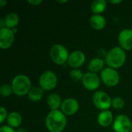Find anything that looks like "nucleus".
Wrapping results in <instances>:
<instances>
[{
	"label": "nucleus",
	"instance_id": "dca6fc26",
	"mask_svg": "<svg viewBox=\"0 0 132 132\" xmlns=\"http://www.w3.org/2000/svg\"><path fill=\"white\" fill-rule=\"evenodd\" d=\"M105 60L100 58V57H94L91 59L87 65V68L89 70V72L97 73H100L105 68Z\"/></svg>",
	"mask_w": 132,
	"mask_h": 132
},
{
	"label": "nucleus",
	"instance_id": "f257e3e1",
	"mask_svg": "<svg viewBox=\"0 0 132 132\" xmlns=\"http://www.w3.org/2000/svg\"><path fill=\"white\" fill-rule=\"evenodd\" d=\"M67 123V116L60 110L50 111L46 118V127L50 132H62Z\"/></svg>",
	"mask_w": 132,
	"mask_h": 132
},
{
	"label": "nucleus",
	"instance_id": "39448f33",
	"mask_svg": "<svg viewBox=\"0 0 132 132\" xmlns=\"http://www.w3.org/2000/svg\"><path fill=\"white\" fill-rule=\"evenodd\" d=\"M92 101L96 108L103 111L108 110L111 107L112 99L106 92L103 90H97L92 96Z\"/></svg>",
	"mask_w": 132,
	"mask_h": 132
},
{
	"label": "nucleus",
	"instance_id": "a878e982",
	"mask_svg": "<svg viewBox=\"0 0 132 132\" xmlns=\"http://www.w3.org/2000/svg\"><path fill=\"white\" fill-rule=\"evenodd\" d=\"M0 132H16V130L9 125H2L0 128Z\"/></svg>",
	"mask_w": 132,
	"mask_h": 132
},
{
	"label": "nucleus",
	"instance_id": "4468645a",
	"mask_svg": "<svg viewBox=\"0 0 132 132\" xmlns=\"http://www.w3.org/2000/svg\"><path fill=\"white\" fill-rule=\"evenodd\" d=\"M19 22V17L15 12H9L4 18L1 19L0 25L1 28H8L13 29L16 28Z\"/></svg>",
	"mask_w": 132,
	"mask_h": 132
},
{
	"label": "nucleus",
	"instance_id": "aec40b11",
	"mask_svg": "<svg viewBox=\"0 0 132 132\" xmlns=\"http://www.w3.org/2000/svg\"><path fill=\"white\" fill-rule=\"evenodd\" d=\"M6 121H7V124L9 126H10L13 128H16L21 125L22 118V116L20 115V114H19L16 111H12L9 114Z\"/></svg>",
	"mask_w": 132,
	"mask_h": 132
},
{
	"label": "nucleus",
	"instance_id": "9d476101",
	"mask_svg": "<svg viewBox=\"0 0 132 132\" xmlns=\"http://www.w3.org/2000/svg\"><path fill=\"white\" fill-rule=\"evenodd\" d=\"M15 40V32L8 28H0V47L2 50L10 48Z\"/></svg>",
	"mask_w": 132,
	"mask_h": 132
},
{
	"label": "nucleus",
	"instance_id": "5701e85b",
	"mask_svg": "<svg viewBox=\"0 0 132 132\" xmlns=\"http://www.w3.org/2000/svg\"><path fill=\"white\" fill-rule=\"evenodd\" d=\"M125 102L124 99L121 97H115L112 99L111 107L116 110H121L125 107Z\"/></svg>",
	"mask_w": 132,
	"mask_h": 132
},
{
	"label": "nucleus",
	"instance_id": "a211bd4d",
	"mask_svg": "<svg viewBox=\"0 0 132 132\" xmlns=\"http://www.w3.org/2000/svg\"><path fill=\"white\" fill-rule=\"evenodd\" d=\"M107 24L104 16L102 15H93L90 18V26L95 30H102Z\"/></svg>",
	"mask_w": 132,
	"mask_h": 132
},
{
	"label": "nucleus",
	"instance_id": "6ab92c4d",
	"mask_svg": "<svg viewBox=\"0 0 132 132\" xmlns=\"http://www.w3.org/2000/svg\"><path fill=\"white\" fill-rule=\"evenodd\" d=\"M108 6V2L105 0H95L90 4V10L94 15H101Z\"/></svg>",
	"mask_w": 132,
	"mask_h": 132
},
{
	"label": "nucleus",
	"instance_id": "393cba45",
	"mask_svg": "<svg viewBox=\"0 0 132 132\" xmlns=\"http://www.w3.org/2000/svg\"><path fill=\"white\" fill-rule=\"evenodd\" d=\"M8 115L9 114L7 112L6 108H5L4 107H1L0 108V122L2 124L4 123V121L7 120Z\"/></svg>",
	"mask_w": 132,
	"mask_h": 132
},
{
	"label": "nucleus",
	"instance_id": "bb28decb",
	"mask_svg": "<svg viewBox=\"0 0 132 132\" xmlns=\"http://www.w3.org/2000/svg\"><path fill=\"white\" fill-rule=\"evenodd\" d=\"M42 2H43L42 0H29V1H28V3H29V4H30V5H34V6L39 5H40Z\"/></svg>",
	"mask_w": 132,
	"mask_h": 132
},
{
	"label": "nucleus",
	"instance_id": "c756f323",
	"mask_svg": "<svg viewBox=\"0 0 132 132\" xmlns=\"http://www.w3.org/2000/svg\"><path fill=\"white\" fill-rule=\"evenodd\" d=\"M16 132H27V131H26V129H24V128H19V129H17V130H16Z\"/></svg>",
	"mask_w": 132,
	"mask_h": 132
},
{
	"label": "nucleus",
	"instance_id": "ddd939ff",
	"mask_svg": "<svg viewBox=\"0 0 132 132\" xmlns=\"http://www.w3.org/2000/svg\"><path fill=\"white\" fill-rule=\"evenodd\" d=\"M86 60L85 54L80 50H74L70 53L67 63L70 67L73 69H79L82 67Z\"/></svg>",
	"mask_w": 132,
	"mask_h": 132
},
{
	"label": "nucleus",
	"instance_id": "6e6552de",
	"mask_svg": "<svg viewBox=\"0 0 132 132\" xmlns=\"http://www.w3.org/2000/svg\"><path fill=\"white\" fill-rule=\"evenodd\" d=\"M132 122L125 114L118 115L113 123V128L115 132H131Z\"/></svg>",
	"mask_w": 132,
	"mask_h": 132
},
{
	"label": "nucleus",
	"instance_id": "2f4dec72",
	"mask_svg": "<svg viewBox=\"0 0 132 132\" xmlns=\"http://www.w3.org/2000/svg\"><path fill=\"white\" fill-rule=\"evenodd\" d=\"M131 132H132V126H131Z\"/></svg>",
	"mask_w": 132,
	"mask_h": 132
},
{
	"label": "nucleus",
	"instance_id": "7ed1b4c3",
	"mask_svg": "<svg viewBox=\"0 0 132 132\" xmlns=\"http://www.w3.org/2000/svg\"><path fill=\"white\" fill-rule=\"evenodd\" d=\"M11 86L13 94L18 97L28 95L29 90L32 87L31 80L25 74L16 75L13 78Z\"/></svg>",
	"mask_w": 132,
	"mask_h": 132
},
{
	"label": "nucleus",
	"instance_id": "7c9ffc66",
	"mask_svg": "<svg viewBox=\"0 0 132 132\" xmlns=\"http://www.w3.org/2000/svg\"><path fill=\"white\" fill-rule=\"evenodd\" d=\"M68 2L67 0H63V1H60V0H58V1H57V2L61 3V4H63V3H66V2Z\"/></svg>",
	"mask_w": 132,
	"mask_h": 132
},
{
	"label": "nucleus",
	"instance_id": "cd10ccee",
	"mask_svg": "<svg viewBox=\"0 0 132 132\" xmlns=\"http://www.w3.org/2000/svg\"><path fill=\"white\" fill-rule=\"evenodd\" d=\"M121 0H111V1H108L109 3L112 4V5H118V4H120L121 3Z\"/></svg>",
	"mask_w": 132,
	"mask_h": 132
},
{
	"label": "nucleus",
	"instance_id": "f03ea898",
	"mask_svg": "<svg viewBox=\"0 0 132 132\" xmlns=\"http://www.w3.org/2000/svg\"><path fill=\"white\" fill-rule=\"evenodd\" d=\"M126 59L125 51L120 46H114L107 53L104 60L108 67L117 70L124 66Z\"/></svg>",
	"mask_w": 132,
	"mask_h": 132
},
{
	"label": "nucleus",
	"instance_id": "423d86ee",
	"mask_svg": "<svg viewBox=\"0 0 132 132\" xmlns=\"http://www.w3.org/2000/svg\"><path fill=\"white\" fill-rule=\"evenodd\" d=\"M58 79L56 74L52 70L44 71L39 77V87L45 91H50L56 88Z\"/></svg>",
	"mask_w": 132,
	"mask_h": 132
},
{
	"label": "nucleus",
	"instance_id": "20e7f679",
	"mask_svg": "<svg viewBox=\"0 0 132 132\" xmlns=\"http://www.w3.org/2000/svg\"><path fill=\"white\" fill-rule=\"evenodd\" d=\"M70 53L68 50L62 44L56 43L50 50V57L57 65H63L68 61Z\"/></svg>",
	"mask_w": 132,
	"mask_h": 132
},
{
	"label": "nucleus",
	"instance_id": "4be33fe9",
	"mask_svg": "<svg viewBox=\"0 0 132 132\" xmlns=\"http://www.w3.org/2000/svg\"><path fill=\"white\" fill-rule=\"evenodd\" d=\"M84 73L80 69H73L70 72V77L73 81L78 82L82 81V79L84 77Z\"/></svg>",
	"mask_w": 132,
	"mask_h": 132
},
{
	"label": "nucleus",
	"instance_id": "b1692460",
	"mask_svg": "<svg viewBox=\"0 0 132 132\" xmlns=\"http://www.w3.org/2000/svg\"><path fill=\"white\" fill-rule=\"evenodd\" d=\"M12 86L8 84H3L0 87V94L3 97H9L12 94Z\"/></svg>",
	"mask_w": 132,
	"mask_h": 132
},
{
	"label": "nucleus",
	"instance_id": "9b49d317",
	"mask_svg": "<svg viewBox=\"0 0 132 132\" xmlns=\"http://www.w3.org/2000/svg\"><path fill=\"white\" fill-rule=\"evenodd\" d=\"M79 108L80 105L78 101L75 98L69 97L63 101L60 107V111L66 116H72L77 113Z\"/></svg>",
	"mask_w": 132,
	"mask_h": 132
},
{
	"label": "nucleus",
	"instance_id": "0eeeda50",
	"mask_svg": "<svg viewBox=\"0 0 132 132\" xmlns=\"http://www.w3.org/2000/svg\"><path fill=\"white\" fill-rule=\"evenodd\" d=\"M100 78L103 84L109 87H113L117 86L120 82V75L117 70L105 67L100 74Z\"/></svg>",
	"mask_w": 132,
	"mask_h": 132
},
{
	"label": "nucleus",
	"instance_id": "1a4fd4ad",
	"mask_svg": "<svg viewBox=\"0 0 132 132\" xmlns=\"http://www.w3.org/2000/svg\"><path fill=\"white\" fill-rule=\"evenodd\" d=\"M101 78L97 73L87 72L84 73L81 82L85 89L90 91H94L99 87L101 84Z\"/></svg>",
	"mask_w": 132,
	"mask_h": 132
},
{
	"label": "nucleus",
	"instance_id": "c85d7f7f",
	"mask_svg": "<svg viewBox=\"0 0 132 132\" xmlns=\"http://www.w3.org/2000/svg\"><path fill=\"white\" fill-rule=\"evenodd\" d=\"M7 4V2L5 0H0V6L1 8H3Z\"/></svg>",
	"mask_w": 132,
	"mask_h": 132
},
{
	"label": "nucleus",
	"instance_id": "f8f14e48",
	"mask_svg": "<svg viewBox=\"0 0 132 132\" xmlns=\"http://www.w3.org/2000/svg\"><path fill=\"white\" fill-rule=\"evenodd\" d=\"M118 40L120 47H121L125 51L132 50V29H122L118 34Z\"/></svg>",
	"mask_w": 132,
	"mask_h": 132
},
{
	"label": "nucleus",
	"instance_id": "412c9836",
	"mask_svg": "<svg viewBox=\"0 0 132 132\" xmlns=\"http://www.w3.org/2000/svg\"><path fill=\"white\" fill-rule=\"evenodd\" d=\"M44 90L40 87H32L28 94V97L31 101L36 102L43 99L44 96Z\"/></svg>",
	"mask_w": 132,
	"mask_h": 132
},
{
	"label": "nucleus",
	"instance_id": "2eb2a0df",
	"mask_svg": "<svg viewBox=\"0 0 132 132\" xmlns=\"http://www.w3.org/2000/svg\"><path fill=\"white\" fill-rule=\"evenodd\" d=\"M97 121L99 125L104 128H107L109 127L112 123H114V120L112 112L109 110H107L101 111L99 113V114L97 115Z\"/></svg>",
	"mask_w": 132,
	"mask_h": 132
},
{
	"label": "nucleus",
	"instance_id": "f3484780",
	"mask_svg": "<svg viewBox=\"0 0 132 132\" xmlns=\"http://www.w3.org/2000/svg\"><path fill=\"white\" fill-rule=\"evenodd\" d=\"M61 97L57 93H51L48 95L46 99V104L51 111H56L60 108L62 104Z\"/></svg>",
	"mask_w": 132,
	"mask_h": 132
}]
</instances>
